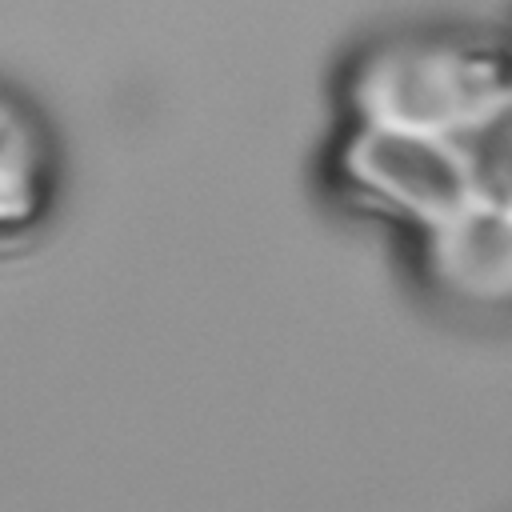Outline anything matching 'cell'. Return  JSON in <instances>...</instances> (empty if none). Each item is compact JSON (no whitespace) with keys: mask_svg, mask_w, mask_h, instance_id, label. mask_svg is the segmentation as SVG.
I'll return each instance as SVG.
<instances>
[{"mask_svg":"<svg viewBox=\"0 0 512 512\" xmlns=\"http://www.w3.org/2000/svg\"><path fill=\"white\" fill-rule=\"evenodd\" d=\"M348 172L396 212L432 232L476 204V184L464 152L444 132H408L364 124L348 148Z\"/></svg>","mask_w":512,"mask_h":512,"instance_id":"1","label":"cell"},{"mask_svg":"<svg viewBox=\"0 0 512 512\" xmlns=\"http://www.w3.org/2000/svg\"><path fill=\"white\" fill-rule=\"evenodd\" d=\"M504 96L488 68L452 52H388L360 84L368 124L452 136Z\"/></svg>","mask_w":512,"mask_h":512,"instance_id":"2","label":"cell"},{"mask_svg":"<svg viewBox=\"0 0 512 512\" xmlns=\"http://www.w3.org/2000/svg\"><path fill=\"white\" fill-rule=\"evenodd\" d=\"M440 280L472 300H512V208L476 200L432 232Z\"/></svg>","mask_w":512,"mask_h":512,"instance_id":"3","label":"cell"},{"mask_svg":"<svg viewBox=\"0 0 512 512\" xmlns=\"http://www.w3.org/2000/svg\"><path fill=\"white\" fill-rule=\"evenodd\" d=\"M48 164L36 124L20 104L0 96V232H16L36 220L44 204Z\"/></svg>","mask_w":512,"mask_h":512,"instance_id":"4","label":"cell"}]
</instances>
